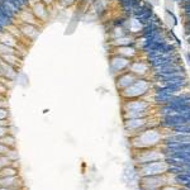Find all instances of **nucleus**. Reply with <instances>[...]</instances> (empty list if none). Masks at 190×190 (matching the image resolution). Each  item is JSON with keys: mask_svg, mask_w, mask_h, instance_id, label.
Segmentation results:
<instances>
[{"mask_svg": "<svg viewBox=\"0 0 190 190\" xmlns=\"http://www.w3.org/2000/svg\"><path fill=\"white\" fill-rule=\"evenodd\" d=\"M5 1H9V3H12L14 6H17L19 10H22L24 6H26V4H24V1L23 0H5Z\"/></svg>", "mask_w": 190, "mask_h": 190, "instance_id": "423d86ee", "label": "nucleus"}, {"mask_svg": "<svg viewBox=\"0 0 190 190\" xmlns=\"http://www.w3.org/2000/svg\"><path fill=\"white\" fill-rule=\"evenodd\" d=\"M23 1H24V4H27V3H28V0H23Z\"/></svg>", "mask_w": 190, "mask_h": 190, "instance_id": "9b49d317", "label": "nucleus"}, {"mask_svg": "<svg viewBox=\"0 0 190 190\" xmlns=\"http://www.w3.org/2000/svg\"><path fill=\"white\" fill-rule=\"evenodd\" d=\"M189 190H190V189H189Z\"/></svg>", "mask_w": 190, "mask_h": 190, "instance_id": "ddd939ff", "label": "nucleus"}, {"mask_svg": "<svg viewBox=\"0 0 190 190\" xmlns=\"http://www.w3.org/2000/svg\"><path fill=\"white\" fill-rule=\"evenodd\" d=\"M4 117H5V110L0 109V118H4Z\"/></svg>", "mask_w": 190, "mask_h": 190, "instance_id": "1a4fd4ad", "label": "nucleus"}, {"mask_svg": "<svg viewBox=\"0 0 190 190\" xmlns=\"http://www.w3.org/2000/svg\"><path fill=\"white\" fill-rule=\"evenodd\" d=\"M14 174H15V171L12 170V169H5V170H3V175H5V176H12Z\"/></svg>", "mask_w": 190, "mask_h": 190, "instance_id": "0eeeda50", "label": "nucleus"}, {"mask_svg": "<svg viewBox=\"0 0 190 190\" xmlns=\"http://www.w3.org/2000/svg\"><path fill=\"white\" fill-rule=\"evenodd\" d=\"M0 12H1L5 17H8L9 19L14 20V18H15V13H14L13 10L8 6V4L5 3V0H0Z\"/></svg>", "mask_w": 190, "mask_h": 190, "instance_id": "20e7f679", "label": "nucleus"}, {"mask_svg": "<svg viewBox=\"0 0 190 190\" xmlns=\"http://www.w3.org/2000/svg\"><path fill=\"white\" fill-rule=\"evenodd\" d=\"M24 29H27V30H23V33H24V34H30V33H32V30H33V27L32 26H27V24H24V27H23Z\"/></svg>", "mask_w": 190, "mask_h": 190, "instance_id": "6e6552de", "label": "nucleus"}, {"mask_svg": "<svg viewBox=\"0 0 190 190\" xmlns=\"http://www.w3.org/2000/svg\"><path fill=\"white\" fill-rule=\"evenodd\" d=\"M4 131H5L4 128H0V136H3V135H4Z\"/></svg>", "mask_w": 190, "mask_h": 190, "instance_id": "9d476101", "label": "nucleus"}, {"mask_svg": "<svg viewBox=\"0 0 190 190\" xmlns=\"http://www.w3.org/2000/svg\"><path fill=\"white\" fill-rule=\"evenodd\" d=\"M175 128V131H177V132H181V133H188V135H190V124H181V126H176V127H174Z\"/></svg>", "mask_w": 190, "mask_h": 190, "instance_id": "39448f33", "label": "nucleus"}, {"mask_svg": "<svg viewBox=\"0 0 190 190\" xmlns=\"http://www.w3.org/2000/svg\"><path fill=\"white\" fill-rule=\"evenodd\" d=\"M189 123V120L183 117L181 114H167L163 118V126H170V127H176V126H181V124H186Z\"/></svg>", "mask_w": 190, "mask_h": 190, "instance_id": "f257e3e1", "label": "nucleus"}, {"mask_svg": "<svg viewBox=\"0 0 190 190\" xmlns=\"http://www.w3.org/2000/svg\"><path fill=\"white\" fill-rule=\"evenodd\" d=\"M135 15H136V18H138V19H141L142 22H144V20L150 19V17L152 15V10H151V8H150V9L138 8V9L135 10Z\"/></svg>", "mask_w": 190, "mask_h": 190, "instance_id": "7ed1b4c3", "label": "nucleus"}, {"mask_svg": "<svg viewBox=\"0 0 190 190\" xmlns=\"http://www.w3.org/2000/svg\"><path fill=\"white\" fill-rule=\"evenodd\" d=\"M171 58L166 54H162V56H159V57H155V58H150V63L155 67H160V66H163V65H167V63H171Z\"/></svg>", "mask_w": 190, "mask_h": 190, "instance_id": "f03ea898", "label": "nucleus"}, {"mask_svg": "<svg viewBox=\"0 0 190 190\" xmlns=\"http://www.w3.org/2000/svg\"><path fill=\"white\" fill-rule=\"evenodd\" d=\"M1 190H8V189H1Z\"/></svg>", "mask_w": 190, "mask_h": 190, "instance_id": "f8f14e48", "label": "nucleus"}]
</instances>
